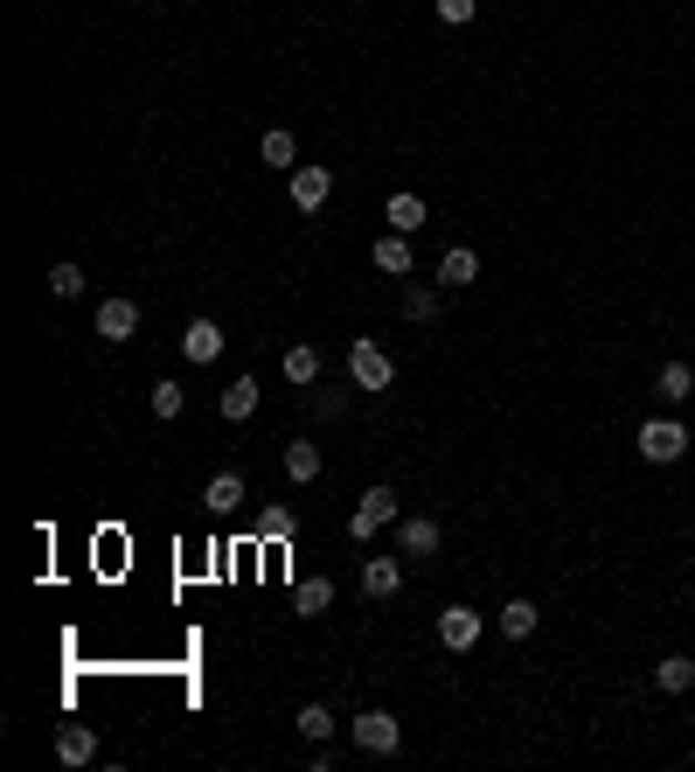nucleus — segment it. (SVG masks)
<instances>
[{
    "label": "nucleus",
    "mask_w": 695,
    "mask_h": 772,
    "mask_svg": "<svg viewBox=\"0 0 695 772\" xmlns=\"http://www.w3.org/2000/svg\"><path fill=\"white\" fill-rule=\"evenodd\" d=\"M397 522V487H369L362 501H355V515H348V536L355 544H369L376 529H390Z\"/></svg>",
    "instance_id": "3"
},
{
    "label": "nucleus",
    "mask_w": 695,
    "mask_h": 772,
    "mask_svg": "<svg viewBox=\"0 0 695 772\" xmlns=\"http://www.w3.org/2000/svg\"><path fill=\"white\" fill-rule=\"evenodd\" d=\"M348 738H355V752H369V759H390L397 744H403V724H397L390 710H362V717L348 724Z\"/></svg>",
    "instance_id": "1"
},
{
    "label": "nucleus",
    "mask_w": 695,
    "mask_h": 772,
    "mask_svg": "<svg viewBox=\"0 0 695 772\" xmlns=\"http://www.w3.org/2000/svg\"><path fill=\"white\" fill-rule=\"evenodd\" d=\"M251 410H257V376H237V383L223 390V418H229V425H244Z\"/></svg>",
    "instance_id": "20"
},
{
    "label": "nucleus",
    "mask_w": 695,
    "mask_h": 772,
    "mask_svg": "<svg viewBox=\"0 0 695 772\" xmlns=\"http://www.w3.org/2000/svg\"><path fill=\"white\" fill-rule=\"evenodd\" d=\"M293 529H299V515L286 501H272L265 515H257V536H265V544H293Z\"/></svg>",
    "instance_id": "22"
},
{
    "label": "nucleus",
    "mask_w": 695,
    "mask_h": 772,
    "mask_svg": "<svg viewBox=\"0 0 695 772\" xmlns=\"http://www.w3.org/2000/svg\"><path fill=\"white\" fill-rule=\"evenodd\" d=\"M633 446H640V459H647V467H675V459L688 453V431H682L675 418H647Z\"/></svg>",
    "instance_id": "2"
},
{
    "label": "nucleus",
    "mask_w": 695,
    "mask_h": 772,
    "mask_svg": "<svg viewBox=\"0 0 695 772\" xmlns=\"http://www.w3.org/2000/svg\"><path fill=\"white\" fill-rule=\"evenodd\" d=\"M293 724H299V738H314V744H327L334 731H341V717H334L327 703H306V710L293 717Z\"/></svg>",
    "instance_id": "21"
},
{
    "label": "nucleus",
    "mask_w": 695,
    "mask_h": 772,
    "mask_svg": "<svg viewBox=\"0 0 695 772\" xmlns=\"http://www.w3.org/2000/svg\"><path fill=\"white\" fill-rule=\"evenodd\" d=\"M257 153H265V167H293L299 161V140L293 133H265V140H257Z\"/></svg>",
    "instance_id": "25"
},
{
    "label": "nucleus",
    "mask_w": 695,
    "mask_h": 772,
    "mask_svg": "<svg viewBox=\"0 0 695 772\" xmlns=\"http://www.w3.org/2000/svg\"><path fill=\"white\" fill-rule=\"evenodd\" d=\"M535 620H543V606H535V599H508V606H501V633H508V640H529Z\"/></svg>",
    "instance_id": "17"
},
{
    "label": "nucleus",
    "mask_w": 695,
    "mask_h": 772,
    "mask_svg": "<svg viewBox=\"0 0 695 772\" xmlns=\"http://www.w3.org/2000/svg\"><path fill=\"white\" fill-rule=\"evenodd\" d=\"M57 759H63V765H91V759H98V731H91V724H63V731H57Z\"/></svg>",
    "instance_id": "13"
},
{
    "label": "nucleus",
    "mask_w": 695,
    "mask_h": 772,
    "mask_svg": "<svg viewBox=\"0 0 695 772\" xmlns=\"http://www.w3.org/2000/svg\"><path fill=\"white\" fill-rule=\"evenodd\" d=\"M286 383L314 390V383H320V348H286Z\"/></svg>",
    "instance_id": "24"
},
{
    "label": "nucleus",
    "mask_w": 695,
    "mask_h": 772,
    "mask_svg": "<svg viewBox=\"0 0 695 772\" xmlns=\"http://www.w3.org/2000/svg\"><path fill=\"white\" fill-rule=\"evenodd\" d=\"M362 591H369V599H397V591H403V563L397 557H369L362 563Z\"/></svg>",
    "instance_id": "10"
},
{
    "label": "nucleus",
    "mask_w": 695,
    "mask_h": 772,
    "mask_svg": "<svg viewBox=\"0 0 695 772\" xmlns=\"http://www.w3.org/2000/svg\"><path fill=\"white\" fill-rule=\"evenodd\" d=\"M314 410L320 418H341V390H314Z\"/></svg>",
    "instance_id": "30"
},
{
    "label": "nucleus",
    "mask_w": 695,
    "mask_h": 772,
    "mask_svg": "<svg viewBox=\"0 0 695 772\" xmlns=\"http://www.w3.org/2000/svg\"><path fill=\"white\" fill-rule=\"evenodd\" d=\"M480 14V0H439V21H452V29H459V21H473Z\"/></svg>",
    "instance_id": "29"
},
{
    "label": "nucleus",
    "mask_w": 695,
    "mask_h": 772,
    "mask_svg": "<svg viewBox=\"0 0 695 772\" xmlns=\"http://www.w3.org/2000/svg\"><path fill=\"white\" fill-rule=\"evenodd\" d=\"M480 278V257L467 251V244H452L446 257H439V286H473Z\"/></svg>",
    "instance_id": "16"
},
{
    "label": "nucleus",
    "mask_w": 695,
    "mask_h": 772,
    "mask_svg": "<svg viewBox=\"0 0 695 772\" xmlns=\"http://www.w3.org/2000/svg\"><path fill=\"white\" fill-rule=\"evenodd\" d=\"M654 689H661V697H682V689H695V661H688V654H661V661H654Z\"/></svg>",
    "instance_id": "14"
},
{
    "label": "nucleus",
    "mask_w": 695,
    "mask_h": 772,
    "mask_svg": "<svg viewBox=\"0 0 695 772\" xmlns=\"http://www.w3.org/2000/svg\"><path fill=\"white\" fill-rule=\"evenodd\" d=\"M348 376H355V390H390V383H397V363H390L376 342H348Z\"/></svg>",
    "instance_id": "4"
},
{
    "label": "nucleus",
    "mask_w": 695,
    "mask_h": 772,
    "mask_svg": "<svg viewBox=\"0 0 695 772\" xmlns=\"http://www.w3.org/2000/svg\"><path fill=\"white\" fill-rule=\"evenodd\" d=\"M654 390H661L667 404H688V397H695V369H688V363H667V369L654 376Z\"/></svg>",
    "instance_id": "23"
},
{
    "label": "nucleus",
    "mask_w": 695,
    "mask_h": 772,
    "mask_svg": "<svg viewBox=\"0 0 695 772\" xmlns=\"http://www.w3.org/2000/svg\"><path fill=\"white\" fill-rule=\"evenodd\" d=\"M202 501H209V515H237V508H244V474H216Z\"/></svg>",
    "instance_id": "18"
},
{
    "label": "nucleus",
    "mask_w": 695,
    "mask_h": 772,
    "mask_svg": "<svg viewBox=\"0 0 695 772\" xmlns=\"http://www.w3.org/2000/svg\"><path fill=\"white\" fill-rule=\"evenodd\" d=\"M133 334H140L133 299H98V342H133Z\"/></svg>",
    "instance_id": "7"
},
{
    "label": "nucleus",
    "mask_w": 695,
    "mask_h": 772,
    "mask_svg": "<svg viewBox=\"0 0 695 772\" xmlns=\"http://www.w3.org/2000/svg\"><path fill=\"white\" fill-rule=\"evenodd\" d=\"M403 314H410V321H439V293L410 286V293H403Z\"/></svg>",
    "instance_id": "27"
},
{
    "label": "nucleus",
    "mask_w": 695,
    "mask_h": 772,
    "mask_svg": "<svg viewBox=\"0 0 695 772\" xmlns=\"http://www.w3.org/2000/svg\"><path fill=\"white\" fill-rule=\"evenodd\" d=\"M439 522L431 515H397V557H439Z\"/></svg>",
    "instance_id": "5"
},
{
    "label": "nucleus",
    "mask_w": 695,
    "mask_h": 772,
    "mask_svg": "<svg viewBox=\"0 0 695 772\" xmlns=\"http://www.w3.org/2000/svg\"><path fill=\"white\" fill-rule=\"evenodd\" d=\"M439 640H446L452 654H467L473 640H480V612H473V606H446V612H439Z\"/></svg>",
    "instance_id": "8"
},
{
    "label": "nucleus",
    "mask_w": 695,
    "mask_h": 772,
    "mask_svg": "<svg viewBox=\"0 0 695 772\" xmlns=\"http://www.w3.org/2000/svg\"><path fill=\"white\" fill-rule=\"evenodd\" d=\"M286 480H299V487L320 480V446H314V439H293V446H286Z\"/></svg>",
    "instance_id": "19"
},
{
    "label": "nucleus",
    "mask_w": 695,
    "mask_h": 772,
    "mask_svg": "<svg viewBox=\"0 0 695 772\" xmlns=\"http://www.w3.org/2000/svg\"><path fill=\"white\" fill-rule=\"evenodd\" d=\"M334 606V578L320 571V578H299L293 585V612H299V620H320V612Z\"/></svg>",
    "instance_id": "12"
},
{
    "label": "nucleus",
    "mask_w": 695,
    "mask_h": 772,
    "mask_svg": "<svg viewBox=\"0 0 695 772\" xmlns=\"http://www.w3.org/2000/svg\"><path fill=\"white\" fill-rule=\"evenodd\" d=\"M182 355H188V363H216V355H223V327L216 321H188L182 327Z\"/></svg>",
    "instance_id": "9"
},
{
    "label": "nucleus",
    "mask_w": 695,
    "mask_h": 772,
    "mask_svg": "<svg viewBox=\"0 0 695 772\" xmlns=\"http://www.w3.org/2000/svg\"><path fill=\"white\" fill-rule=\"evenodd\" d=\"M382 223H390V230H403V237H410V230H425L431 223V210H425V195H390V202H382Z\"/></svg>",
    "instance_id": "11"
},
{
    "label": "nucleus",
    "mask_w": 695,
    "mask_h": 772,
    "mask_svg": "<svg viewBox=\"0 0 695 772\" xmlns=\"http://www.w3.org/2000/svg\"><path fill=\"white\" fill-rule=\"evenodd\" d=\"M153 418H182V383H153Z\"/></svg>",
    "instance_id": "28"
},
{
    "label": "nucleus",
    "mask_w": 695,
    "mask_h": 772,
    "mask_svg": "<svg viewBox=\"0 0 695 772\" xmlns=\"http://www.w3.org/2000/svg\"><path fill=\"white\" fill-rule=\"evenodd\" d=\"M376 272H390V278L410 272V237H403V230H382V237H376Z\"/></svg>",
    "instance_id": "15"
},
{
    "label": "nucleus",
    "mask_w": 695,
    "mask_h": 772,
    "mask_svg": "<svg viewBox=\"0 0 695 772\" xmlns=\"http://www.w3.org/2000/svg\"><path fill=\"white\" fill-rule=\"evenodd\" d=\"M49 293H57V299H76V293H84V265H57V272H49Z\"/></svg>",
    "instance_id": "26"
},
{
    "label": "nucleus",
    "mask_w": 695,
    "mask_h": 772,
    "mask_svg": "<svg viewBox=\"0 0 695 772\" xmlns=\"http://www.w3.org/2000/svg\"><path fill=\"white\" fill-rule=\"evenodd\" d=\"M327 195H334V174L327 167H293V210L299 216H320Z\"/></svg>",
    "instance_id": "6"
}]
</instances>
